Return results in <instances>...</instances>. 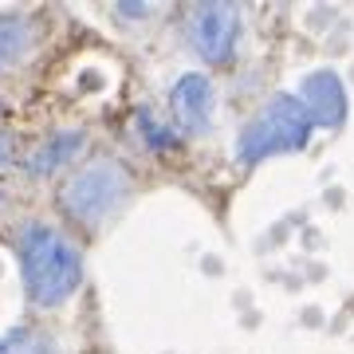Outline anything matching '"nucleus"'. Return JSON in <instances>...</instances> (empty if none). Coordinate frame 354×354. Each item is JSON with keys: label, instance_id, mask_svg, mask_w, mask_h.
<instances>
[{"label": "nucleus", "instance_id": "obj_10", "mask_svg": "<svg viewBox=\"0 0 354 354\" xmlns=\"http://www.w3.org/2000/svg\"><path fill=\"white\" fill-rule=\"evenodd\" d=\"M8 150H12V146H8V138H0V165H8Z\"/></svg>", "mask_w": 354, "mask_h": 354}, {"label": "nucleus", "instance_id": "obj_4", "mask_svg": "<svg viewBox=\"0 0 354 354\" xmlns=\"http://www.w3.org/2000/svg\"><path fill=\"white\" fill-rule=\"evenodd\" d=\"M185 32L209 64H228L241 39V12L232 4H197L185 16Z\"/></svg>", "mask_w": 354, "mask_h": 354}, {"label": "nucleus", "instance_id": "obj_9", "mask_svg": "<svg viewBox=\"0 0 354 354\" xmlns=\"http://www.w3.org/2000/svg\"><path fill=\"white\" fill-rule=\"evenodd\" d=\"M0 354H59V351L39 330H12V335L0 339Z\"/></svg>", "mask_w": 354, "mask_h": 354}, {"label": "nucleus", "instance_id": "obj_1", "mask_svg": "<svg viewBox=\"0 0 354 354\" xmlns=\"http://www.w3.org/2000/svg\"><path fill=\"white\" fill-rule=\"evenodd\" d=\"M20 268H24V288L32 304L55 307L71 299L83 279V260L75 244L59 236L48 225H28L20 236Z\"/></svg>", "mask_w": 354, "mask_h": 354}, {"label": "nucleus", "instance_id": "obj_3", "mask_svg": "<svg viewBox=\"0 0 354 354\" xmlns=\"http://www.w3.org/2000/svg\"><path fill=\"white\" fill-rule=\"evenodd\" d=\"M130 177L122 165L114 162H95L87 169H79L64 189V209L83 225H99L106 213H114V205L127 197Z\"/></svg>", "mask_w": 354, "mask_h": 354}, {"label": "nucleus", "instance_id": "obj_6", "mask_svg": "<svg viewBox=\"0 0 354 354\" xmlns=\"http://www.w3.org/2000/svg\"><path fill=\"white\" fill-rule=\"evenodd\" d=\"M174 111H177V122H181L185 130H205L209 127V114H213V87H209V79L205 75L177 79Z\"/></svg>", "mask_w": 354, "mask_h": 354}, {"label": "nucleus", "instance_id": "obj_5", "mask_svg": "<svg viewBox=\"0 0 354 354\" xmlns=\"http://www.w3.org/2000/svg\"><path fill=\"white\" fill-rule=\"evenodd\" d=\"M304 102H307V111H311V118L323 122V127H339L342 114H346L342 83L330 71H315V75L304 79Z\"/></svg>", "mask_w": 354, "mask_h": 354}, {"label": "nucleus", "instance_id": "obj_7", "mask_svg": "<svg viewBox=\"0 0 354 354\" xmlns=\"http://www.w3.org/2000/svg\"><path fill=\"white\" fill-rule=\"evenodd\" d=\"M32 36H36V24L28 16H0V67L20 59L32 48Z\"/></svg>", "mask_w": 354, "mask_h": 354}, {"label": "nucleus", "instance_id": "obj_8", "mask_svg": "<svg viewBox=\"0 0 354 354\" xmlns=\"http://www.w3.org/2000/svg\"><path fill=\"white\" fill-rule=\"evenodd\" d=\"M79 146H83V134H55V138H48L36 153H32L28 169H32V174H51V169H55V165H64Z\"/></svg>", "mask_w": 354, "mask_h": 354}, {"label": "nucleus", "instance_id": "obj_2", "mask_svg": "<svg viewBox=\"0 0 354 354\" xmlns=\"http://www.w3.org/2000/svg\"><path fill=\"white\" fill-rule=\"evenodd\" d=\"M311 130H315V118L307 111V102L295 99V95H276L244 127L241 142H236V158L241 162H260V158H272V153L299 150L311 138Z\"/></svg>", "mask_w": 354, "mask_h": 354}]
</instances>
